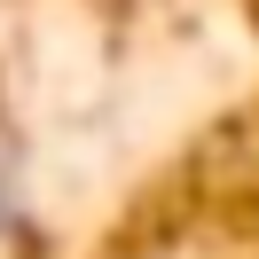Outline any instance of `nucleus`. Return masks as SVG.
Here are the masks:
<instances>
[{"label":"nucleus","mask_w":259,"mask_h":259,"mask_svg":"<svg viewBox=\"0 0 259 259\" xmlns=\"http://www.w3.org/2000/svg\"><path fill=\"white\" fill-rule=\"evenodd\" d=\"M0 236H8V181H0Z\"/></svg>","instance_id":"f257e3e1"}]
</instances>
